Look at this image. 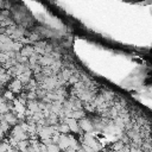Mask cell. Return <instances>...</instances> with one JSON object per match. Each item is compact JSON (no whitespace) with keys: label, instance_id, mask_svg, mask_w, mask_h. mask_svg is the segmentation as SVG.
I'll return each instance as SVG.
<instances>
[{"label":"cell","instance_id":"obj_1","mask_svg":"<svg viewBox=\"0 0 152 152\" xmlns=\"http://www.w3.org/2000/svg\"><path fill=\"white\" fill-rule=\"evenodd\" d=\"M57 146L61 151H66L70 146V140L68 134H59V140L57 143Z\"/></svg>","mask_w":152,"mask_h":152},{"label":"cell","instance_id":"obj_2","mask_svg":"<svg viewBox=\"0 0 152 152\" xmlns=\"http://www.w3.org/2000/svg\"><path fill=\"white\" fill-rule=\"evenodd\" d=\"M124 147V143L123 141H116V143H114L113 145H112V151H119V150H121Z\"/></svg>","mask_w":152,"mask_h":152}]
</instances>
